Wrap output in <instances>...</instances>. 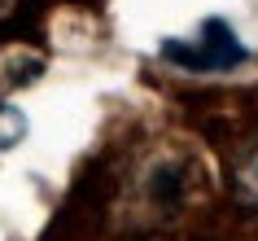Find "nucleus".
<instances>
[{
	"instance_id": "1",
	"label": "nucleus",
	"mask_w": 258,
	"mask_h": 241,
	"mask_svg": "<svg viewBox=\"0 0 258 241\" xmlns=\"http://www.w3.org/2000/svg\"><path fill=\"white\" fill-rule=\"evenodd\" d=\"M162 57L175 62V66H184V70H236L249 53H245V44L236 40V31H232L228 22L210 18L192 44L188 40H166Z\"/></svg>"
}]
</instances>
